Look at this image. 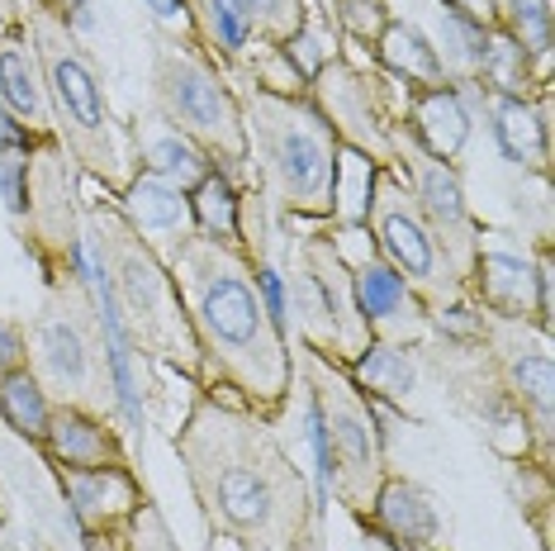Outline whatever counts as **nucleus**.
I'll return each mask as SVG.
<instances>
[{
	"mask_svg": "<svg viewBox=\"0 0 555 551\" xmlns=\"http://www.w3.org/2000/svg\"><path fill=\"white\" fill-rule=\"evenodd\" d=\"M351 385L375 399H409V390L418 385V361L413 347L395 343H371L365 353L351 361Z\"/></svg>",
	"mask_w": 555,
	"mask_h": 551,
	"instance_id": "nucleus-28",
	"label": "nucleus"
},
{
	"mask_svg": "<svg viewBox=\"0 0 555 551\" xmlns=\"http://www.w3.org/2000/svg\"><path fill=\"white\" fill-rule=\"evenodd\" d=\"M191 209H195V229L219 243H243V195L229 171L214 167L205 181L191 191Z\"/></svg>",
	"mask_w": 555,
	"mask_h": 551,
	"instance_id": "nucleus-29",
	"label": "nucleus"
},
{
	"mask_svg": "<svg viewBox=\"0 0 555 551\" xmlns=\"http://www.w3.org/2000/svg\"><path fill=\"white\" fill-rule=\"evenodd\" d=\"M371 533L395 551H437L441 518H437L433 495L389 471L371 499Z\"/></svg>",
	"mask_w": 555,
	"mask_h": 551,
	"instance_id": "nucleus-20",
	"label": "nucleus"
},
{
	"mask_svg": "<svg viewBox=\"0 0 555 551\" xmlns=\"http://www.w3.org/2000/svg\"><path fill=\"white\" fill-rule=\"evenodd\" d=\"M361 229H371L375 253H380L389 267L409 281V291L423 299L427 319H433L437 309H451V305H461V299L470 295L461 276L451 271V261L441 257L437 238L427 233L418 205H413L409 185H403V177L395 167H375L371 205H365V223H361Z\"/></svg>",
	"mask_w": 555,
	"mask_h": 551,
	"instance_id": "nucleus-11",
	"label": "nucleus"
},
{
	"mask_svg": "<svg viewBox=\"0 0 555 551\" xmlns=\"http://www.w3.org/2000/svg\"><path fill=\"white\" fill-rule=\"evenodd\" d=\"M375 62L385 77L403 81V91H427V86H451L441 67L437 43L427 39L413 20H389L385 34L375 39Z\"/></svg>",
	"mask_w": 555,
	"mask_h": 551,
	"instance_id": "nucleus-25",
	"label": "nucleus"
},
{
	"mask_svg": "<svg viewBox=\"0 0 555 551\" xmlns=\"http://www.w3.org/2000/svg\"><path fill=\"white\" fill-rule=\"evenodd\" d=\"M24 247L39 257L48 285L81 281L86 253V205L77 200V167L57 138H43L29 153V209H24Z\"/></svg>",
	"mask_w": 555,
	"mask_h": 551,
	"instance_id": "nucleus-12",
	"label": "nucleus"
},
{
	"mask_svg": "<svg viewBox=\"0 0 555 551\" xmlns=\"http://www.w3.org/2000/svg\"><path fill=\"white\" fill-rule=\"evenodd\" d=\"M351 285H357V309H361L375 343L418 347L423 337L433 333V319H427L423 299L409 291V281H403L375 247L351 267Z\"/></svg>",
	"mask_w": 555,
	"mask_h": 551,
	"instance_id": "nucleus-16",
	"label": "nucleus"
},
{
	"mask_svg": "<svg viewBox=\"0 0 555 551\" xmlns=\"http://www.w3.org/2000/svg\"><path fill=\"white\" fill-rule=\"evenodd\" d=\"M0 110L15 115L24 129L53 138V115H48V95H43V72L34 57L29 34L20 29H0Z\"/></svg>",
	"mask_w": 555,
	"mask_h": 551,
	"instance_id": "nucleus-23",
	"label": "nucleus"
},
{
	"mask_svg": "<svg viewBox=\"0 0 555 551\" xmlns=\"http://www.w3.org/2000/svg\"><path fill=\"white\" fill-rule=\"evenodd\" d=\"M371 551H395V547H389V542H380V537H375V547Z\"/></svg>",
	"mask_w": 555,
	"mask_h": 551,
	"instance_id": "nucleus-38",
	"label": "nucleus"
},
{
	"mask_svg": "<svg viewBox=\"0 0 555 551\" xmlns=\"http://www.w3.org/2000/svg\"><path fill=\"white\" fill-rule=\"evenodd\" d=\"M86 243L105 261L109 295L119 305L133 353L181 371L185 381H205V361H199V343H195L191 315H185L181 285H176L167 261L133 233V223L119 215L115 200L86 205Z\"/></svg>",
	"mask_w": 555,
	"mask_h": 551,
	"instance_id": "nucleus-4",
	"label": "nucleus"
},
{
	"mask_svg": "<svg viewBox=\"0 0 555 551\" xmlns=\"http://www.w3.org/2000/svg\"><path fill=\"white\" fill-rule=\"evenodd\" d=\"M181 20L191 24V43L209 62H243L251 48V29L233 0H181Z\"/></svg>",
	"mask_w": 555,
	"mask_h": 551,
	"instance_id": "nucleus-26",
	"label": "nucleus"
},
{
	"mask_svg": "<svg viewBox=\"0 0 555 551\" xmlns=\"http://www.w3.org/2000/svg\"><path fill=\"white\" fill-rule=\"evenodd\" d=\"M485 337L494 347V367L503 381V395L517 405L522 428H532L537 447L551 452V353L546 343H527V323H503L485 315Z\"/></svg>",
	"mask_w": 555,
	"mask_h": 551,
	"instance_id": "nucleus-15",
	"label": "nucleus"
},
{
	"mask_svg": "<svg viewBox=\"0 0 555 551\" xmlns=\"http://www.w3.org/2000/svg\"><path fill=\"white\" fill-rule=\"evenodd\" d=\"M233 5L247 20L251 39L267 48H285L309 24V0H233Z\"/></svg>",
	"mask_w": 555,
	"mask_h": 551,
	"instance_id": "nucleus-31",
	"label": "nucleus"
},
{
	"mask_svg": "<svg viewBox=\"0 0 555 551\" xmlns=\"http://www.w3.org/2000/svg\"><path fill=\"white\" fill-rule=\"evenodd\" d=\"M39 143H43V133L24 129L15 115H5V110H0V153H34Z\"/></svg>",
	"mask_w": 555,
	"mask_h": 551,
	"instance_id": "nucleus-34",
	"label": "nucleus"
},
{
	"mask_svg": "<svg viewBox=\"0 0 555 551\" xmlns=\"http://www.w3.org/2000/svg\"><path fill=\"white\" fill-rule=\"evenodd\" d=\"M285 309H295L299 343L333 367H351L375 343L357 309L351 261L327 229H309L295 243V281L285 285Z\"/></svg>",
	"mask_w": 555,
	"mask_h": 551,
	"instance_id": "nucleus-9",
	"label": "nucleus"
},
{
	"mask_svg": "<svg viewBox=\"0 0 555 551\" xmlns=\"http://www.w3.org/2000/svg\"><path fill=\"white\" fill-rule=\"evenodd\" d=\"M129 138H133V153H138L133 167L147 171V177H157V181H167V185H176V191H195V185L214 171V162L199 153L191 138H181L171 124H162L153 110L138 119V129Z\"/></svg>",
	"mask_w": 555,
	"mask_h": 551,
	"instance_id": "nucleus-24",
	"label": "nucleus"
},
{
	"mask_svg": "<svg viewBox=\"0 0 555 551\" xmlns=\"http://www.w3.org/2000/svg\"><path fill=\"white\" fill-rule=\"evenodd\" d=\"M62 495H67L72 518H77V528L86 537H115L143 509V490H138L129 466L62 471Z\"/></svg>",
	"mask_w": 555,
	"mask_h": 551,
	"instance_id": "nucleus-18",
	"label": "nucleus"
},
{
	"mask_svg": "<svg viewBox=\"0 0 555 551\" xmlns=\"http://www.w3.org/2000/svg\"><path fill=\"white\" fill-rule=\"evenodd\" d=\"M494 24L508 39L537 62V72H551V48H555V20H551V0H499Z\"/></svg>",
	"mask_w": 555,
	"mask_h": 551,
	"instance_id": "nucleus-30",
	"label": "nucleus"
},
{
	"mask_svg": "<svg viewBox=\"0 0 555 551\" xmlns=\"http://www.w3.org/2000/svg\"><path fill=\"white\" fill-rule=\"evenodd\" d=\"M465 291H475L479 315L503 323H532L546 333L551 323V253L541 247L537 261L517 253H479Z\"/></svg>",
	"mask_w": 555,
	"mask_h": 551,
	"instance_id": "nucleus-14",
	"label": "nucleus"
},
{
	"mask_svg": "<svg viewBox=\"0 0 555 551\" xmlns=\"http://www.w3.org/2000/svg\"><path fill=\"white\" fill-rule=\"evenodd\" d=\"M494 5H499V0H494Z\"/></svg>",
	"mask_w": 555,
	"mask_h": 551,
	"instance_id": "nucleus-39",
	"label": "nucleus"
},
{
	"mask_svg": "<svg viewBox=\"0 0 555 551\" xmlns=\"http://www.w3.org/2000/svg\"><path fill=\"white\" fill-rule=\"evenodd\" d=\"M171 276L191 315L205 381L223 385L233 405L257 419H281L295 390V353L261 295L243 243L195 233L171 261Z\"/></svg>",
	"mask_w": 555,
	"mask_h": 551,
	"instance_id": "nucleus-2",
	"label": "nucleus"
},
{
	"mask_svg": "<svg viewBox=\"0 0 555 551\" xmlns=\"http://www.w3.org/2000/svg\"><path fill=\"white\" fill-rule=\"evenodd\" d=\"M20 24H24L20 0H0V29H20Z\"/></svg>",
	"mask_w": 555,
	"mask_h": 551,
	"instance_id": "nucleus-36",
	"label": "nucleus"
},
{
	"mask_svg": "<svg viewBox=\"0 0 555 551\" xmlns=\"http://www.w3.org/2000/svg\"><path fill=\"white\" fill-rule=\"evenodd\" d=\"M295 375L305 381L309 419L319 423L327 447V495H337V504H347L351 513H365L389 475V437L380 433L371 399L351 385V375H343L309 347L295 353Z\"/></svg>",
	"mask_w": 555,
	"mask_h": 551,
	"instance_id": "nucleus-8",
	"label": "nucleus"
},
{
	"mask_svg": "<svg viewBox=\"0 0 555 551\" xmlns=\"http://www.w3.org/2000/svg\"><path fill=\"white\" fill-rule=\"evenodd\" d=\"M485 115H489V133H494L499 153L522 171L546 177L551 171V115H546V95L527 100L513 91H485Z\"/></svg>",
	"mask_w": 555,
	"mask_h": 551,
	"instance_id": "nucleus-22",
	"label": "nucleus"
},
{
	"mask_svg": "<svg viewBox=\"0 0 555 551\" xmlns=\"http://www.w3.org/2000/svg\"><path fill=\"white\" fill-rule=\"evenodd\" d=\"M119 215L133 223V233L143 238L153 253L167 261L181 257V247L199 233L195 229V209H191V191H176V185L147 177V171H133L129 185L115 195Z\"/></svg>",
	"mask_w": 555,
	"mask_h": 551,
	"instance_id": "nucleus-17",
	"label": "nucleus"
},
{
	"mask_svg": "<svg viewBox=\"0 0 555 551\" xmlns=\"http://www.w3.org/2000/svg\"><path fill=\"white\" fill-rule=\"evenodd\" d=\"M153 115L171 124L181 138L205 153L219 171H229L237 181L251 167L247 162V124H243V100L219 72V62H209L195 43L181 39H157L153 48Z\"/></svg>",
	"mask_w": 555,
	"mask_h": 551,
	"instance_id": "nucleus-6",
	"label": "nucleus"
},
{
	"mask_svg": "<svg viewBox=\"0 0 555 551\" xmlns=\"http://www.w3.org/2000/svg\"><path fill=\"white\" fill-rule=\"evenodd\" d=\"M309 105L327 119L347 153H361L371 167H395L403 133L399 81L375 67H351L347 57H327L309 77Z\"/></svg>",
	"mask_w": 555,
	"mask_h": 551,
	"instance_id": "nucleus-10",
	"label": "nucleus"
},
{
	"mask_svg": "<svg viewBox=\"0 0 555 551\" xmlns=\"http://www.w3.org/2000/svg\"><path fill=\"white\" fill-rule=\"evenodd\" d=\"M29 367V343H24V329L20 323H10L5 315H0V375Z\"/></svg>",
	"mask_w": 555,
	"mask_h": 551,
	"instance_id": "nucleus-33",
	"label": "nucleus"
},
{
	"mask_svg": "<svg viewBox=\"0 0 555 551\" xmlns=\"http://www.w3.org/2000/svg\"><path fill=\"white\" fill-rule=\"evenodd\" d=\"M395 171L403 177V185H409L413 205H418L427 233L437 238L441 257L451 261V271H456L461 281H470L475 257L485 253V238H479V223L470 215V200H465L461 171L451 167V162L427 157L409 133H399V162H395Z\"/></svg>",
	"mask_w": 555,
	"mask_h": 551,
	"instance_id": "nucleus-13",
	"label": "nucleus"
},
{
	"mask_svg": "<svg viewBox=\"0 0 555 551\" xmlns=\"http://www.w3.org/2000/svg\"><path fill=\"white\" fill-rule=\"evenodd\" d=\"M0 551H15V542H10V537H5V533H0Z\"/></svg>",
	"mask_w": 555,
	"mask_h": 551,
	"instance_id": "nucleus-37",
	"label": "nucleus"
},
{
	"mask_svg": "<svg viewBox=\"0 0 555 551\" xmlns=\"http://www.w3.org/2000/svg\"><path fill=\"white\" fill-rule=\"evenodd\" d=\"M243 100L247 162H257V191L285 219H333L343 143L305 95H275L251 86Z\"/></svg>",
	"mask_w": 555,
	"mask_h": 551,
	"instance_id": "nucleus-5",
	"label": "nucleus"
},
{
	"mask_svg": "<svg viewBox=\"0 0 555 551\" xmlns=\"http://www.w3.org/2000/svg\"><path fill=\"white\" fill-rule=\"evenodd\" d=\"M29 343V371L39 375L53 405H72L100 419H115V385H109V357H105V329L95 319L91 291L81 281L48 285L39 315L24 329Z\"/></svg>",
	"mask_w": 555,
	"mask_h": 551,
	"instance_id": "nucleus-7",
	"label": "nucleus"
},
{
	"mask_svg": "<svg viewBox=\"0 0 555 551\" xmlns=\"http://www.w3.org/2000/svg\"><path fill=\"white\" fill-rule=\"evenodd\" d=\"M171 447L214 537L237 551H327L309 475L271 433V419L199 390Z\"/></svg>",
	"mask_w": 555,
	"mask_h": 551,
	"instance_id": "nucleus-1",
	"label": "nucleus"
},
{
	"mask_svg": "<svg viewBox=\"0 0 555 551\" xmlns=\"http://www.w3.org/2000/svg\"><path fill=\"white\" fill-rule=\"evenodd\" d=\"M43 452L57 471H105V466H129L124 452V437L115 428V419H100V413L53 405L43 433Z\"/></svg>",
	"mask_w": 555,
	"mask_h": 551,
	"instance_id": "nucleus-19",
	"label": "nucleus"
},
{
	"mask_svg": "<svg viewBox=\"0 0 555 551\" xmlns=\"http://www.w3.org/2000/svg\"><path fill=\"white\" fill-rule=\"evenodd\" d=\"M475 129L470 105L461 100L456 86H427V91H403V133L423 148L427 157L451 162L465 153Z\"/></svg>",
	"mask_w": 555,
	"mask_h": 551,
	"instance_id": "nucleus-21",
	"label": "nucleus"
},
{
	"mask_svg": "<svg viewBox=\"0 0 555 551\" xmlns=\"http://www.w3.org/2000/svg\"><path fill=\"white\" fill-rule=\"evenodd\" d=\"M0 419H5V428L15 437H24L29 447H43L48 419H53V399H48V390L29 367L0 375Z\"/></svg>",
	"mask_w": 555,
	"mask_h": 551,
	"instance_id": "nucleus-27",
	"label": "nucleus"
},
{
	"mask_svg": "<svg viewBox=\"0 0 555 551\" xmlns=\"http://www.w3.org/2000/svg\"><path fill=\"white\" fill-rule=\"evenodd\" d=\"M143 5L153 10V20H162V24L181 20V0H143Z\"/></svg>",
	"mask_w": 555,
	"mask_h": 551,
	"instance_id": "nucleus-35",
	"label": "nucleus"
},
{
	"mask_svg": "<svg viewBox=\"0 0 555 551\" xmlns=\"http://www.w3.org/2000/svg\"><path fill=\"white\" fill-rule=\"evenodd\" d=\"M327 15H333L337 29L361 48H375V39L385 34V24L395 20L385 0H327Z\"/></svg>",
	"mask_w": 555,
	"mask_h": 551,
	"instance_id": "nucleus-32",
	"label": "nucleus"
},
{
	"mask_svg": "<svg viewBox=\"0 0 555 551\" xmlns=\"http://www.w3.org/2000/svg\"><path fill=\"white\" fill-rule=\"evenodd\" d=\"M24 34H29V43H34V57H39L48 115H53V138L62 143V153L72 157V167H77L81 177H91L105 185L109 195H119L138 171L133 138L119 129L115 110H109L95 57L86 53L77 29H72L48 0L24 15Z\"/></svg>",
	"mask_w": 555,
	"mask_h": 551,
	"instance_id": "nucleus-3",
	"label": "nucleus"
}]
</instances>
